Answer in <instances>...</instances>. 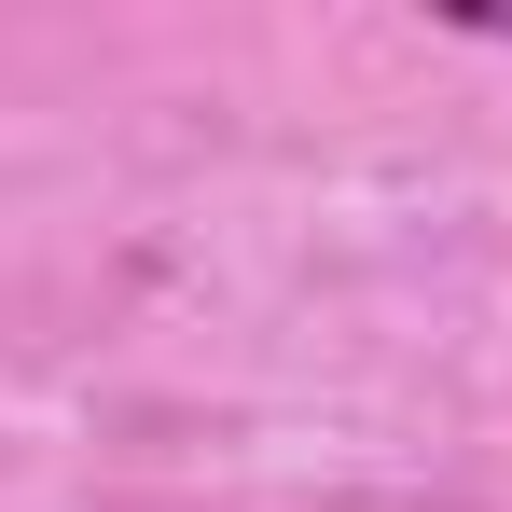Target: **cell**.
I'll return each mask as SVG.
<instances>
[]
</instances>
